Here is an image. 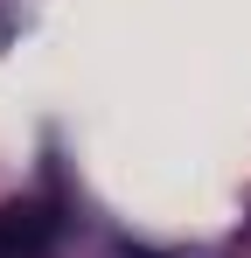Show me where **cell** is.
I'll use <instances>...</instances> for the list:
<instances>
[{"label": "cell", "instance_id": "6da1fadb", "mask_svg": "<svg viewBox=\"0 0 251 258\" xmlns=\"http://www.w3.org/2000/svg\"><path fill=\"white\" fill-rule=\"evenodd\" d=\"M56 244L49 203H0V258H42Z\"/></svg>", "mask_w": 251, "mask_h": 258}]
</instances>
